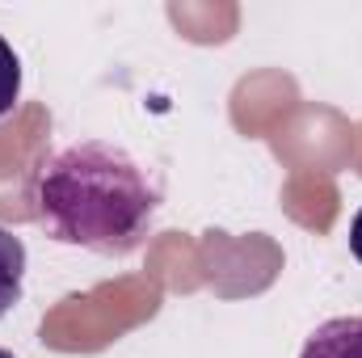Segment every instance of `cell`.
<instances>
[{"mask_svg": "<svg viewBox=\"0 0 362 358\" xmlns=\"http://www.w3.org/2000/svg\"><path fill=\"white\" fill-rule=\"evenodd\" d=\"M34 211L51 241L97 258L135 253L160 211L156 178L110 139H76L42 161Z\"/></svg>", "mask_w": 362, "mask_h": 358, "instance_id": "cell-1", "label": "cell"}, {"mask_svg": "<svg viewBox=\"0 0 362 358\" xmlns=\"http://www.w3.org/2000/svg\"><path fill=\"white\" fill-rule=\"evenodd\" d=\"M299 358H362V316H333L316 325Z\"/></svg>", "mask_w": 362, "mask_h": 358, "instance_id": "cell-2", "label": "cell"}, {"mask_svg": "<svg viewBox=\"0 0 362 358\" xmlns=\"http://www.w3.org/2000/svg\"><path fill=\"white\" fill-rule=\"evenodd\" d=\"M21 278H25V245L0 228V321L17 308L21 299Z\"/></svg>", "mask_w": 362, "mask_h": 358, "instance_id": "cell-3", "label": "cell"}, {"mask_svg": "<svg viewBox=\"0 0 362 358\" xmlns=\"http://www.w3.org/2000/svg\"><path fill=\"white\" fill-rule=\"evenodd\" d=\"M17 97H21V59H17V51L0 38V118L17 105Z\"/></svg>", "mask_w": 362, "mask_h": 358, "instance_id": "cell-4", "label": "cell"}, {"mask_svg": "<svg viewBox=\"0 0 362 358\" xmlns=\"http://www.w3.org/2000/svg\"><path fill=\"white\" fill-rule=\"evenodd\" d=\"M350 253L362 262V211L354 215V224H350Z\"/></svg>", "mask_w": 362, "mask_h": 358, "instance_id": "cell-5", "label": "cell"}, {"mask_svg": "<svg viewBox=\"0 0 362 358\" xmlns=\"http://www.w3.org/2000/svg\"><path fill=\"white\" fill-rule=\"evenodd\" d=\"M0 358H13V354H8V350H0Z\"/></svg>", "mask_w": 362, "mask_h": 358, "instance_id": "cell-6", "label": "cell"}]
</instances>
